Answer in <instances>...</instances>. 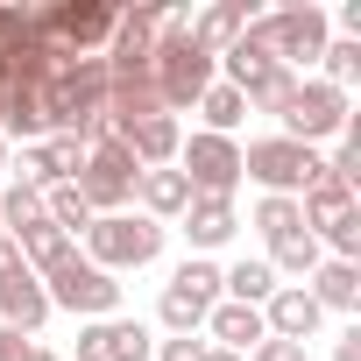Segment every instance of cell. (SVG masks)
I'll return each mask as SVG.
<instances>
[{"instance_id":"1","label":"cell","mask_w":361,"mask_h":361,"mask_svg":"<svg viewBox=\"0 0 361 361\" xmlns=\"http://www.w3.org/2000/svg\"><path fill=\"white\" fill-rule=\"evenodd\" d=\"M78 142H85V170L71 177V185H78V199H85L92 213H128V199H135V177H142V163L128 156V142H121L106 121H92Z\"/></svg>"},{"instance_id":"2","label":"cell","mask_w":361,"mask_h":361,"mask_svg":"<svg viewBox=\"0 0 361 361\" xmlns=\"http://www.w3.org/2000/svg\"><path fill=\"white\" fill-rule=\"evenodd\" d=\"M241 177H255V185L269 199H305L326 185V156L305 149V142H283V135H262L241 149Z\"/></svg>"},{"instance_id":"3","label":"cell","mask_w":361,"mask_h":361,"mask_svg":"<svg viewBox=\"0 0 361 361\" xmlns=\"http://www.w3.org/2000/svg\"><path fill=\"white\" fill-rule=\"evenodd\" d=\"M106 106V64L99 57H71L64 71L43 78V121L50 135H85Z\"/></svg>"},{"instance_id":"4","label":"cell","mask_w":361,"mask_h":361,"mask_svg":"<svg viewBox=\"0 0 361 361\" xmlns=\"http://www.w3.org/2000/svg\"><path fill=\"white\" fill-rule=\"evenodd\" d=\"M78 255H85L92 269H106V276H121V269H149V262L163 255V227H156L149 213H99Z\"/></svg>"},{"instance_id":"5","label":"cell","mask_w":361,"mask_h":361,"mask_svg":"<svg viewBox=\"0 0 361 361\" xmlns=\"http://www.w3.org/2000/svg\"><path fill=\"white\" fill-rule=\"evenodd\" d=\"M248 36L255 43H269V57L283 64V71H298V64H319L326 57V43H333V22H326V8H276V15H248Z\"/></svg>"},{"instance_id":"6","label":"cell","mask_w":361,"mask_h":361,"mask_svg":"<svg viewBox=\"0 0 361 361\" xmlns=\"http://www.w3.org/2000/svg\"><path fill=\"white\" fill-rule=\"evenodd\" d=\"M43 298H50V312H78V319H114L121 312V283L106 269H92L78 248L57 269H43Z\"/></svg>"},{"instance_id":"7","label":"cell","mask_w":361,"mask_h":361,"mask_svg":"<svg viewBox=\"0 0 361 361\" xmlns=\"http://www.w3.org/2000/svg\"><path fill=\"white\" fill-rule=\"evenodd\" d=\"M114 15L121 8H106V0H57V8H36L29 22H36L43 43H57L71 57H99L106 36H114Z\"/></svg>"},{"instance_id":"8","label":"cell","mask_w":361,"mask_h":361,"mask_svg":"<svg viewBox=\"0 0 361 361\" xmlns=\"http://www.w3.org/2000/svg\"><path fill=\"white\" fill-rule=\"evenodd\" d=\"M220 305V269L206 262V255H192V262H177L170 269V283H163V298H156V319L170 326V333H206V312Z\"/></svg>"},{"instance_id":"9","label":"cell","mask_w":361,"mask_h":361,"mask_svg":"<svg viewBox=\"0 0 361 361\" xmlns=\"http://www.w3.org/2000/svg\"><path fill=\"white\" fill-rule=\"evenodd\" d=\"M149 78H156V99H163V114H177V106H199V92L220 78V64L199 50V43H156V57H149Z\"/></svg>"},{"instance_id":"10","label":"cell","mask_w":361,"mask_h":361,"mask_svg":"<svg viewBox=\"0 0 361 361\" xmlns=\"http://www.w3.org/2000/svg\"><path fill=\"white\" fill-rule=\"evenodd\" d=\"M283 142H305V149H319V142H333L354 114H347V92H333L326 78H298V92L283 99Z\"/></svg>"},{"instance_id":"11","label":"cell","mask_w":361,"mask_h":361,"mask_svg":"<svg viewBox=\"0 0 361 361\" xmlns=\"http://www.w3.org/2000/svg\"><path fill=\"white\" fill-rule=\"evenodd\" d=\"M177 170H185L192 199H234V185H241V142L199 128L185 149H177Z\"/></svg>"},{"instance_id":"12","label":"cell","mask_w":361,"mask_h":361,"mask_svg":"<svg viewBox=\"0 0 361 361\" xmlns=\"http://www.w3.org/2000/svg\"><path fill=\"white\" fill-rule=\"evenodd\" d=\"M156 354V340H149V326L142 319H85L78 326V361H149Z\"/></svg>"},{"instance_id":"13","label":"cell","mask_w":361,"mask_h":361,"mask_svg":"<svg viewBox=\"0 0 361 361\" xmlns=\"http://www.w3.org/2000/svg\"><path fill=\"white\" fill-rule=\"evenodd\" d=\"M50 319V298H43V276L29 269V262H8L0 269V326H15L22 340L36 333Z\"/></svg>"},{"instance_id":"14","label":"cell","mask_w":361,"mask_h":361,"mask_svg":"<svg viewBox=\"0 0 361 361\" xmlns=\"http://www.w3.org/2000/svg\"><path fill=\"white\" fill-rule=\"evenodd\" d=\"M319 319H326V312H319V298H312L305 283H276V290H269V305H262L269 340H298V347H305V340L319 333Z\"/></svg>"},{"instance_id":"15","label":"cell","mask_w":361,"mask_h":361,"mask_svg":"<svg viewBox=\"0 0 361 361\" xmlns=\"http://www.w3.org/2000/svg\"><path fill=\"white\" fill-rule=\"evenodd\" d=\"M262 340H269V326H262V312H255V305H227V298H220V305L206 312V347H227V354H255Z\"/></svg>"},{"instance_id":"16","label":"cell","mask_w":361,"mask_h":361,"mask_svg":"<svg viewBox=\"0 0 361 361\" xmlns=\"http://www.w3.org/2000/svg\"><path fill=\"white\" fill-rule=\"evenodd\" d=\"M121 142H128V156H135L142 170H170L177 149H185V128H177V114H156V121H135Z\"/></svg>"},{"instance_id":"17","label":"cell","mask_w":361,"mask_h":361,"mask_svg":"<svg viewBox=\"0 0 361 361\" xmlns=\"http://www.w3.org/2000/svg\"><path fill=\"white\" fill-rule=\"evenodd\" d=\"M0 135H15L22 149L50 135V121H43V85H0Z\"/></svg>"},{"instance_id":"18","label":"cell","mask_w":361,"mask_h":361,"mask_svg":"<svg viewBox=\"0 0 361 361\" xmlns=\"http://www.w3.org/2000/svg\"><path fill=\"white\" fill-rule=\"evenodd\" d=\"M135 199H142V213L163 227V220H185L192 185H185V170H142V177H135Z\"/></svg>"},{"instance_id":"19","label":"cell","mask_w":361,"mask_h":361,"mask_svg":"<svg viewBox=\"0 0 361 361\" xmlns=\"http://www.w3.org/2000/svg\"><path fill=\"white\" fill-rule=\"evenodd\" d=\"M241 29H248V8H241V0H220V8H199V15L185 22V43H199V50L220 64V50H227Z\"/></svg>"},{"instance_id":"20","label":"cell","mask_w":361,"mask_h":361,"mask_svg":"<svg viewBox=\"0 0 361 361\" xmlns=\"http://www.w3.org/2000/svg\"><path fill=\"white\" fill-rule=\"evenodd\" d=\"M234 227H241L234 199H192V206H185V234H192V248H199V255H206V248H227V241H234Z\"/></svg>"},{"instance_id":"21","label":"cell","mask_w":361,"mask_h":361,"mask_svg":"<svg viewBox=\"0 0 361 361\" xmlns=\"http://www.w3.org/2000/svg\"><path fill=\"white\" fill-rule=\"evenodd\" d=\"M305 290L319 298V312H354V305H361V262H333V255H326V262L305 276Z\"/></svg>"},{"instance_id":"22","label":"cell","mask_w":361,"mask_h":361,"mask_svg":"<svg viewBox=\"0 0 361 361\" xmlns=\"http://www.w3.org/2000/svg\"><path fill=\"white\" fill-rule=\"evenodd\" d=\"M269 290H276V269H269L262 255H255V262L220 269V298H227V305H255V312H262V305H269Z\"/></svg>"},{"instance_id":"23","label":"cell","mask_w":361,"mask_h":361,"mask_svg":"<svg viewBox=\"0 0 361 361\" xmlns=\"http://www.w3.org/2000/svg\"><path fill=\"white\" fill-rule=\"evenodd\" d=\"M43 220H50L57 234H71V241H85L99 213H92L85 199H78V185H50V192H43Z\"/></svg>"},{"instance_id":"24","label":"cell","mask_w":361,"mask_h":361,"mask_svg":"<svg viewBox=\"0 0 361 361\" xmlns=\"http://www.w3.org/2000/svg\"><path fill=\"white\" fill-rule=\"evenodd\" d=\"M15 248H22V262L43 276V269H57V262H64L78 241H71V234H57L50 220H36V227H22V234H15Z\"/></svg>"},{"instance_id":"25","label":"cell","mask_w":361,"mask_h":361,"mask_svg":"<svg viewBox=\"0 0 361 361\" xmlns=\"http://www.w3.org/2000/svg\"><path fill=\"white\" fill-rule=\"evenodd\" d=\"M36 220H43V192L22 185V177H8V185H0V234H22Z\"/></svg>"},{"instance_id":"26","label":"cell","mask_w":361,"mask_h":361,"mask_svg":"<svg viewBox=\"0 0 361 361\" xmlns=\"http://www.w3.org/2000/svg\"><path fill=\"white\" fill-rule=\"evenodd\" d=\"M199 114H206V135H234V128H241V114H248V99H241L234 85H220V78H213V85L199 92Z\"/></svg>"},{"instance_id":"27","label":"cell","mask_w":361,"mask_h":361,"mask_svg":"<svg viewBox=\"0 0 361 361\" xmlns=\"http://www.w3.org/2000/svg\"><path fill=\"white\" fill-rule=\"evenodd\" d=\"M262 262H269L276 276H298V283H305V276H312V269L326 262V248H319L312 234H290V241H276V248H269Z\"/></svg>"},{"instance_id":"28","label":"cell","mask_w":361,"mask_h":361,"mask_svg":"<svg viewBox=\"0 0 361 361\" xmlns=\"http://www.w3.org/2000/svg\"><path fill=\"white\" fill-rule=\"evenodd\" d=\"M255 234L276 248V241H290V234H305V213H298V199H269L262 192V206H255Z\"/></svg>"},{"instance_id":"29","label":"cell","mask_w":361,"mask_h":361,"mask_svg":"<svg viewBox=\"0 0 361 361\" xmlns=\"http://www.w3.org/2000/svg\"><path fill=\"white\" fill-rule=\"evenodd\" d=\"M319 71H326V85H333V92H347V85L361 78V43H354V36H333V43H326V57H319Z\"/></svg>"},{"instance_id":"30","label":"cell","mask_w":361,"mask_h":361,"mask_svg":"<svg viewBox=\"0 0 361 361\" xmlns=\"http://www.w3.org/2000/svg\"><path fill=\"white\" fill-rule=\"evenodd\" d=\"M290 92H298V71H283V64H269L255 85H241V99H248V106H262V114H283V99H290Z\"/></svg>"},{"instance_id":"31","label":"cell","mask_w":361,"mask_h":361,"mask_svg":"<svg viewBox=\"0 0 361 361\" xmlns=\"http://www.w3.org/2000/svg\"><path fill=\"white\" fill-rule=\"evenodd\" d=\"M149 361H206V340H199V333H170Z\"/></svg>"},{"instance_id":"32","label":"cell","mask_w":361,"mask_h":361,"mask_svg":"<svg viewBox=\"0 0 361 361\" xmlns=\"http://www.w3.org/2000/svg\"><path fill=\"white\" fill-rule=\"evenodd\" d=\"M248 361H305V347H298V340H262Z\"/></svg>"},{"instance_id":"33","label":"cell","mask_w":361,"mask_h":361,"mask_svg":"<svg viewBox=\"0 0 361 361\" xmlns=\"http://www.w3.org/2000/svg\"><path fill=\"white\" fill-rule=\"evenodd\" d=\"M0 361H29V340L15 326H0Z\"/></svg>"},{"instance_id":"34","label":"cell","mask_w":361,"mask_h":361,"mask_svg":"<svg viewBox=\"0 0 361 361\" xmlns=\"http://www.w3.org/2000/svg\"><path fill=\"white\" fill-rule=\"evenodd\" d=\"M333 361H361V326H347V333L333 340Z\"/></svg>"},{"instance_id":"35","label":"cell","mask_w":361,"mask_h":361,"mask_svg":"<svg viewBox=\"0 0 361 361\" xmlns=\"http://www.w3.org/2000/svg\"><path fill=\"white\" fill-rule=\"evenodd\" d=\"M8 262H22V248H15V234H0V269Z\"/></svg>"},{"instance_id":"36","label":"cell","mask_w":361,"mask_h":361,"mask_svg":"<svg viewBox=\"0 0 361 361\" xmlns=\"http://www.w3.org/2000/svg\"><path fill=\"white\" fill-rule=\"evenodd\" d=\"M206 361H248V354H227V347H206Z\"/></svg>"},{"instance_id":"37","label":"cell","mask_w":361,"mask_h":361,"mask_svg":"<svg viewBox=\"0 0 361 361\" xmlns=\"http://www.w3.org/2000/svg\"><path fill=\"white\" fill-rule=\"evenodd\" d=\"M29 361H57V354H50V347H36V340H29Z\"/></svg>"},{"instance_id":"38","label":"cell","mask_w":361,"mask_h":361,"mask_svg":"<svg viewBox=\"0 0 361 361\" xmlns=\"http://www.w3.org/2000/svg\"><path fill=\"white\" fill-rule=\"evenodd\" d=\"M0 185H8V149H0Z\"/></svg>"}]
</instances>
